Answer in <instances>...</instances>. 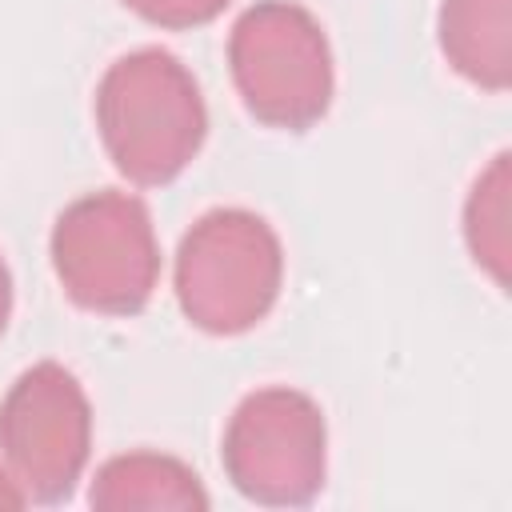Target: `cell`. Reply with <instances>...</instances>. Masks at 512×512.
Wrapping results in <instances>:
<instances>
[{
	"label": "cell",
	"instance_id": "6da1fadb",
	"mask_svg": "<svg viewBox=\"0 0 512 512\" xmlns=\"http://www.w3.org/2000/svg\"><path fill=\"white\" fill-rule=\"evenodd\" d=\"M92 108L108 160L140 188L172 184L208 136L200 84L164 48H136L112 60Z\"/></svg>",
	"mask_w": 512,
	"mask_h": 512
},
{
	"label": "cell",
	"instance_id": "8992f818",
	"mask_svg": "<svg viewBox=\"0 0 512 512\" xmlns=\"http://www.w3.org/2000/svg\"><path fill=\"white\" fill-rule=\"evenodd\" d=\"M0 456L28 504H60L76 492L92 456V404L64 364L40 360L4 392Z\"/></svg>",
	"mask_w": 512,
	"mask_h": 512
},
{
	"label": "cell",
	"instance_id": "8fae6325",
	"mask_svg": "<svg viewBox=\"0 0 512 512\" xmlns=\"http://www.w3.org/2000/svg\"><path fill=\"white\" fill-rule=\"evenodd\" d=\"M8 316H12V272H8V264L0 256V336L8 328Z\"/></svg>",
	"mask_w": 512,
	"mask_h": 512
},
{
	"label": "cell",
	"instance_id": "52a82bcc",
	"mask_svg": "<svg viewBox=\"0 0 512 512\" xmlns=\"http://www.w3.org/2000/svg\"><path fill=\"white\" fill-rule=\"evenodd\" d=\"M96 512H204L208 492L200 476L164 452H124L96 468L88 488Z\"/></svg>",
	"mask_w": 512,
	"mask_h": 512
},
{
	"label": "cell",
	"instance_id": "30bf717a",
	"mask_svg": "<svg viewBox=\"0 0 512 512\" xmlns=\"http://www.w3.org/2000/svg\"><path fill=\"white\" fill-rule=\"evenodd\" d=\"M232 0H124V8H132L140 20L168 28V32H184V28H200L212 24Z\"/></svg>",
	"mask_w": 512,
	"mask_h": 512
},
{
	"label": "cell",
	"instance_id": "3957f363",
	"mask_svg": "<svg viewBox=\"0 0 512 512\" xmlns=\"http://www.w3.org/2000/svg\"><path fill=\"white\" fill-rule=\"evenodd\" d=\"M284 284V248L272 224L248 208L204 212L176 248L180 312L208 336L256 328Z\"/></svg>",
	"mask_w": 512,
	"mask_h": 512
},
{
	"label": "cell",
	"instance_id": "9c48e42d",
	"mask_svg": "<svg viewBox=\"0 0 512 512\" xmlns=\"http://www.w3.org/2000/svg\"><path fill=\"white\" fill-rule=\"evenodd\" d=\"M508 152L492 156V164L476 176L468 204H464V240L472 260L508 288V260H512V232H508Z\"/></svg>",
	"mask_w": 512,
	"mask_h": 512
},
{
	"label": "cell",
	"instance_id": "5b68a950",
	"mask_svg": "<svg viewBox=\"0 0 512 512\" xmlns=\"http://www.w3.org/2000/svg\"><path fill=\"white\" fill-rule=\"evenodd\" d=\"M220 464L232 488L252 504H312L328 472V424L320 404L284 384L248 392L224 424Z\"/></svg>",
	"mask_w": 512,
	"mask_h": 512
},
{
	"label": "cell",
	"instance_id": "277c9868",
	"mask_svg": "<svg viewBox=\"0 0 512 512\" xmlns=\"http://www.w3.org/2000/svg\"><path fill=\"white\" fill-rule=\"evenodd\" d=\"M232 84L252 120L280 132L312 128L336 88L320 20L292 0H256L228 36Z\"/></svg>",
	"mask_w": 512,
	"mask_h": 512
},
{
	"label": "cell",
	"instance_id": "ba28073f",
	"mask_svg": "<svg viewBox=\"0 0 512 512\" xmlns=\"http://www.w3.org/2000/svg\"><path fill=\"white\" fill-rule=\"evenodd\" d=\"M436 36L444 60L476 88L512 84V0H444Z\"/></svg>",
	"mask_w": 512,
	"mask_h": 512
},
{
	"label": "cell",
	"instance_id": "7a4b0ae2",
	"mask_svg": "<svg viewBox=\"0 0 512 512\" xmlns=\"http://www.w3.org/2000/svg\"><path fill=\"white\" fill-rule=\"evenodd\" d=\"M48 252L64 296L96 316H136L160 284L152 212L132 192L72 200L52 224Z\"/></svg>",
	"mask_w": 512,
	"mask_h": 512
},
{
	"label": "cell",
	"instance_id": "7c38bea8",
	"mask_svg": "<svg viewBox=\"0 0 512 512\" xmlns=\"http://www.w3.org/2000/svg\"><path fill=\"white\" fill-rule=\"evenodd\" d=\"M28 500H24V492H20V484L8 476V468H0V508H24Z\"/></svg>",
	"mask_w": 512,
	"mask_h": 512
}]
</instances>
